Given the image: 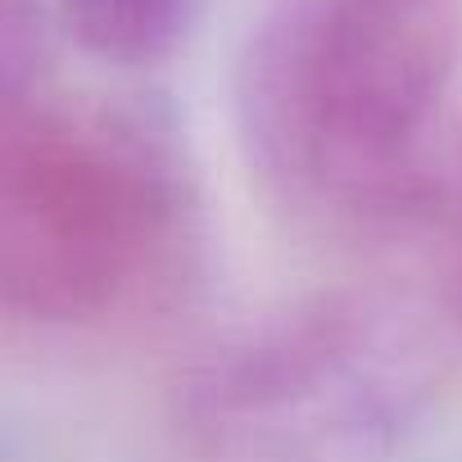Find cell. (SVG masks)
<instances>
[{
    "instance_id": "6da1fadb",
    "label": "cell",
    "mask_w": 462,
    "mask_h": 462,
    "mask_svg": "<svg viewBox=\"0 0 462 462\" xmlns=\"http://www.w3.org/2000/svg\"><path fill=\"white\" fill-rule=\"evenodd\" d=\"M462 0H273L236 69L259 177L300 213L385 222L435 172Z\"/></svg>"
},
{
    "instance_id": "7a4b0ae2",
    "label": "cell",
    "mask_w": 462,
    "mask_h": 462,
    "mask_svg": "<svg viewBox=\"0 0 462 462\" xmlns=\"http://www.w3.org/2000/svg\"><path fill=\"white\" fill-rule=\"evenodd\" d=\"M199 199L154 100L42 96L0 114V309L23 327H96L177 295Z\"/></svg>"
},
{
    "instance_id": "3957f363",
    "label": "cell",
    "mask_w": 462,
    "mask_h": 462,
    "mask_svg": "<svg viewBox=\"0 0 462 462\" xmlns=\"http://www.w3.org/2000/svg\"><path fill=\"white\" fill-rule=\"evenodd\" d=\"M444 381L421 304L322 291L213 345L177 385L186 462H385Z\"/></svg>"
},
{
    "instance_id": "277c9868",
    "label": "cell",
    "mask_w": 462,
    "mask_h": 462,
    "mask_svg": "<svg viewBox=\"0 0 462 462\" xmlns=\"http://www.w3.org/2000/svg\"><path fill=\"white\" fill-rule=\"evenodd\" d=\"M73 42L118 69L168 60L204 14V0H60Z\"/></svg>"
},
{
    "instance_id": "5b68a950",
    "label": "cell",
    "mask_w": 462,
    "mask_h": 462,
    "mask_svg": "<svg viewBox=\"0 0 462 462\" xmlns=\"http://www.w3.org/2000/svg\"><path fill=\"white\" fill-rule=\"evenodd\" d=\"M51 19L42 0H0V114L51 96Z\"/></svg>"
}]
</instances>
